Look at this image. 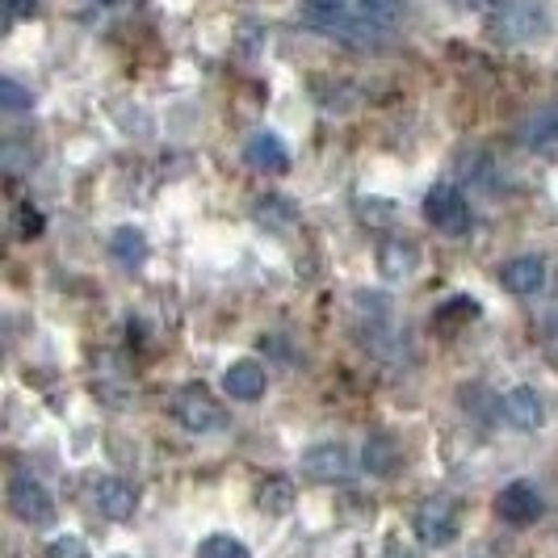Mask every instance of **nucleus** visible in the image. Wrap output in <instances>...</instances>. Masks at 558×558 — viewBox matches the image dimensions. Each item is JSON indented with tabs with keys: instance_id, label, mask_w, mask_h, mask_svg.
<instances>
[{
	"instance_id": "nucleus-20",
	"label": "nucleus",
	"mask_w": 558,
	"mask_h": 558,
	"mask_svg": "<svg viewBox=\"0 0 558 558\" xmlns=\"http://www.w3.org/2000/svg\"><path fill=\"white\" fill-rule=\"evenodd\" d=\"M399 9H403V0H362V17L369 26L387 29L399 17Z\"/></svg>"
},
{
	"instance_id": "nucleus-10",
	"label": "nucleus",
	"mask_w": 558,
	"mask_h": 558,
	"mask_svg": "<svg viewBox=\"0 0 558 558\" xmlns=\"http://www.w3.org/2000/svg\"><path fill=\"white\" fill-rule=\"evenodd\" d=\"M500 412L508 416V424L521 428V433H533V428L546 424V403H542V395L533 391V387H512V391L504 395Z\"/></svg>"
},
{
	"instance_id": "nucleus-4",
	"label": "nucleus",
	"mask_w": 558,
	"mask_h": 558,
	"mask_svg": "<svg viewBox=\"0 0 558 558\" xmlns=\"http://www.w3.org/2000/svg\"><path fill=\"white\" fill-rule=\"evenodd\" d=\"M9 512L17 521L34 525V530L56 525V500H51V492L34 475H26V471H13L9 475Z\"/></svg>"
},
{
	"instance_id": "nucleus-18",
	"label": "nucleus",
	"mask_w": 558,
	"mask_h": 558,
	"mask_svg": "<svg viewBox=\"0 0 558 558\" xmlns=\"http://www.w3.org/2000/svg\"><path fill=\"white\" fill-rule=\"evenodd\" d=\"M521 143L525 147H550L558 143V106H546V110H537L525 122V131H521Z\"/></svg>"
},
{
	"instance_id": "nucleus-21",
	"label": "nucleus",
	"mask_w": 558,
	"mask_h": 558,
	"mask_svg": "<svg viewBox=\"0 0 558 558\" xmlns=\"http://www.w3.org/2000/svg\"><path fill=\"white\" fill-rule=\"evenodd\" d=\"M344 9H349V0H307V17L315 26H336V22H344Z\"/></svg>"
},
{
	"instance_id": "nucleus-7",
	"label": "nucleus",
	"mask_w": 558,
	"mask_h": 558,
	"mask_svg": "<svg viewBox=\"0 0 558 558\" xmlns=\"http://www.w3.org/2000/svg\"><path fill=\"white\" fill-rule=\"evenodd\" d=\"M303 471L315 483H344L353 475V458L340 441H319V446H311L303 453Z\"/></svg>"
},
{
	"instance_id": "nucleus-22",
	"label": "nucleus",
	"mask_w": 558,
	"mask_h": 558,
	"mask_svg": "<svg viewBox=\"0 0 558 558\" xmlns=\"http://www.w3.org/2000/svg\"><path fill=\"white\" fill-rule=\"evenodd\" d=\"M0 106H4L9 113H22V110L34 106V97H29L17 81H9V76H4V81H0Z\"/></svg>"
},
{
	"instance_id": "nucleus-27",
	"label": "nucleus",
	"mask_w": 558,
	"mask_h": 558,
	"mask_svg": "<svg viewBox=\"0 0 558 558\" xmlns=\"http://www.w3.org/2000/svg\"><path fill=\"white\" fill-rule=\"evenodd\" d=\"M453 9H478V4H487V0H449Z\"/></svg>"
},
{
	"instance_id": "nucleus-26",
	"label": "nucleus",
	"mask_w": 558,
	"mask_h": 558,
	"mask_svg": "<svg viewBox=\"0 0 558 558\" xmlns=\"http://www.w3.org/2000/svg\"><path fill=\"white\" fill-rule=\"evenodd\" d=\"M387 558H420V555L412 550V546H403L399 537H391V542H387Z\"/></svg>"
},
{
	"instance_id": "nucleus-8",
	"label": "nucleus",
	"mask_w": 558,
	"mask_h": 558,
	"mask_svg": "<svg viewBox=\"0 0 558 558\" xmlns=\"http://www.w3.org/2000/svg\"><path fill=\"white\" fill-rule=\"evenodd\" d=\"M93 500L101 508V517H110V521H131L135 508H140V492H135V483H126V478L106 475V478H97Z\"/></svg>"
},
{
	"instance_id": "nucleus-23",
	"label": "nucleus",
	"mask_w": 558,
	"mask_h": 558,
	"mask_svg": "<svg viewBox=\"0 0 558 558\" xmlns=\"http://www.w3.org/2000/svg\"><path fill=\"white\" fill-rule=\"evenodd\" d=\"M47 558H88V546H84L81 537H56Z\"/></svg>"
},
{
	"instance_id": "nucleus-19",
	"label": "nucleus",
	"mask_w": 558,
	"mask_h": 558,
	"mask_svg": "<svg viewBox=\"0 0 558 558\" xmlns=\"http://www.w3.org/2000/svg\"><path fill=\"white\" fill-rule=\"evenodd\" d=\"M197 558H252V550L240 537H231V533H210V537L197 546Z\"/></svg>"
},
{
	"instance_id": "nucleus-28",
	"label": "nucleus",
	"mask_w": 558,
	"mask_h": 558,
	"mask_svg": "<svg viewBox=\"0 0 558 558\" xmlns=\"http://www.w3.org/2000/svg\"><path fill=\"white\" fill-rule=\"evenodd\" d=\"M101 4H113V0H101Z\"/></svg>"
},
{
	"instance_id": "nucleus-25",
	"label": "nucleus",
	"mask_w": 558,
	"mask_h": 558,
	"mask_svg": "<svg viewBox=\"0 0 558 558\" xmlns=\"http://www.w3.org/2000/svg\"><path fill=\"white\" fill-rule=\"evenodd\" d=\"M4 9H9L13 22H22V17H34V13H38V0H4Z\"/></svg>"
},
{
	"instance_id": "nucleus-6",
	"label": "nucleus",
	"mask_w": 558,
	"mask_h": 558,
	"mask_svg": "<svg viewBox=\"0 0 558 558\" xmlns=\"http://www.w3.org/2000/svg\"><path fill=\"white\" fill-rule=\"evenodd\" d=\"M496 512H500V521L517 525V530H525V525H537V517L546 512V500H542L537 483H530V478H512V483H504V492L496 496Z\"/></svg>"
},
{
	"instance_id": "nucleus-9",
	"label": "nucleus",
	"mask_w": 558,
	"mask_h": 558,
	"mask_svg": "<svg viewBox=\"0 0 558 558\" xmlns=\"http://www.w3.org/2000/svg\"><path fill=\"white\" fill-rule=\"evenodd\" d=\"M244 165L252 172H265V177H281L286 168H290V147L278 140V135H269V131H256L248 143H244Z\"/></svg>"
},
{
	"instance_id": "nucleus-13",
	"label": "nucleus",
	"mask_w": 558,
	"mask_h": 558,
	"mask_svg": "<svg viewBox=\"0 0 558 558\" xmlns=\"http://www.w3.org/2000/svg\"><path fill=\"white\" fill-rule=\"evenodd\" d=\"M416 265H420V248H416V240H408V235H395V240H387V244L378 248V269H383L387 281L412 278Z\"/></svg>"
},
{
	"instance_id": "nucleus-24",
	"label": "nucleus",
	"mask_w": 558,
	"mask_h": 558,
	"mask_svg": "<svg viewBox=\"0 0 558 558\" xmlns=\"http://www.w3.org/2000/svg\"><path fill=\"white\" fill-rule=\"evenodd\" d=\"M17 231H22V235H38V231H43V210H34V206H29V202H22V206H17Z\"/></svg>"
},
{
	"instance_id": "nucleus-16",
	"label": "nucleus",
	"mask_w": 558,
	"mask_h": 558,
	"mask_svg": "<svg viewBox=\"0 0 558 558\" xmlns=\"http://www.w3.org/2000/svg\"><path fill=\"white\" fill-rule=\"evenodd\" d=\"M256 508L269 512V517H281L294 508V483L286 475H269L260 487H256Z\"/></svg>"
},
{
	"instance_id": "nucleus-15",
	"label": "nucleus",
	"mask_w": 558,
	"mask_h": 558,
	"mask_svg": "<svg viewBox=\"0 0 558 558\" xmlns=\"http://www.w3.org/2000/svg\"><path fill=\"white\" fill-rule=\"evenodd\" d=\"M110 256L122 269H143V260H147V235H143L140 227H118L110 235Z\"/></svg>"
},
{
	"instance_id": "nucleus-11",
	"label": "nucleus",
	"mask_w": 558,
	"mask_h": 558,
	"mask_svg": "<svg viewBox=\"0 0 558 558\" xmlns=\"http://www.w3.org/2000/svg\"><path fill=\"white\" fill-rule=\"evenodd\" d=\"M500 281H504V290H512V294H521V299H525V294H537V290L546 286V260L533 256V252L512 256L500 269Z\"/></svg>"
},
{
	"instance_id": "nucleus-1",
	"label": "nucleus",
	"mask_w": 558,
	"mask_h": 558,
	"mask_svg": "<svg viewBox=\"0 0 558 558\" xmlns=\"http://www.w3.org/2000/svg\"><path fill=\"white\" fill-rule=\"evenodd\" d=\"M546 29H550V9L542 0H500L487 22V34L504 47H525Z\"/></svg>"
},
{
	"instance_id": "nucleus-5",
	"label": "nucleus",
	"mask_w": 558,
	"mask_h": 558,
	"mask_svg": "<svg viewBox=\"0 0 558 558\" xmlns=\"http://www.w3.org/2000/svg\"><path fill=\"white\" fill-rule=\"evenodd\" d=\"M424 219L441 235H466L471 231V202L458 185H433L424 194Z\"/></svg>"
},
{
	"instance_id": "nucleus-2",
	"label": "nucleus",
	"mask_w": 558,
	"mask_h": 558,
	"mask_svg": "<svg viewBox=\"0 0 558 558\" xmlns=\"http://www.w3.org/2000/svg\"><path fill=\"white\" fill-rule=\"evenodd\" d=\"M172 420H177L185 433L210 437V433H223L227 428V408L206 391L202 383H190V387H181L177 399H172Z\"/></svg>"
},
{
	"instance_id": "nucleus-12",
	"label": "nucleus",
	"mask_w": 558,
	"mask_h": 558,
	"mask_svg": "<svg viewBox=\"0 0 558 558\" xmlns=\"http://www.w3.org/2000/svg\"><path fill=\"white\" fill-rule=\"evenodd\" d=\"M399 462H403V449H399V441H395L391 433H369L362 446V466L369 471V475L378 478H391L395 471H399Z\"/></svg>"
},
{
	"instance_id": "nucleus-3",
	"label": "nucleus",
	"mask_w": 558,
	"mask_h": 558,
	"mask_svg": "<svg viewBox=\"0 0 558 558\" xmlns=\"http://www.w3.org/2000/svg\"><path fill=\"white\" fill-rule=\"evenodd\" d=\"M416 537L424 546H433V550H446L458 542V533H462V508L453 496H428V500L416 508Z\"/></svg>"
},
{
	"instance_id": "nucleus-17",
	"label": "nucleus",
	"mask_w": 558,
	"mask_h": 558,
	"mask_svg": "<svg viewBox=\"0 0 558 558\" xmlns=\"http://www.w3.org/2000/svg\"><path fill=\"white\" fill-rule=\"evenodd\" d=\"M252 219H256V227H265V231H286L290 223H299L294 206H290L286 197H278V194L260 197V202L252 206Z\"/></svg>"
},
{
	"instance_id": "nucleus-14",
	"label": "nucleus",
	"mask_w": 558,
	"mask_h": 558,
	"mask_svg": "<svg viewBox=\"0 0 558 558\" xmlns=\"http://www.w3.org/2000/svg\"><path fill=\"white\" fill-rule=\"evenodd\" d=\"M223 391L231 395L235 403H256V399L265 395V369H260V362H235V365H227Z\"/></svg>"
}]
</instances>
